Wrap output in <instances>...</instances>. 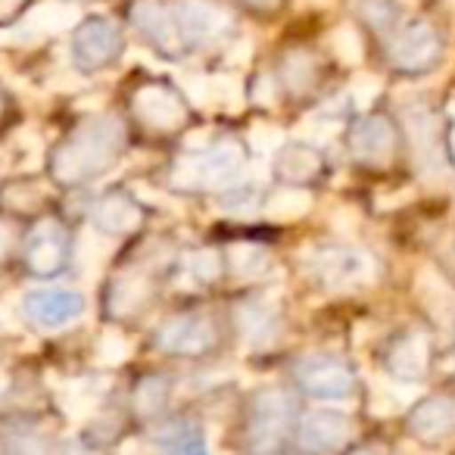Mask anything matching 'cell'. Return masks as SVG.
<instances>
[{
  "instance_id": "cell-2",
  "label": "cell",
  "mask_w": 455,
  "mask_h": 455,
  "mask_svg": "<svg viewBox=\"0 0 455 455\" xmlns=\"http://www.w3.org/2000/svg\"><path fill=\"white\" fill-rule=\"evenodd\" d=\"M243 159H247V150L241 140L221 138L209 147H200V150L181 153L169 169V184L181 194L228 188L243 169Z\"/></svg>"
},
{
  "instance_id": "cell-35",
  "label": "cell",
  "mask_w": 455,
  "mask_h": 455,
  "mask_svg": "<svg viewBox=\"0 0 455 455\" xmlns=\"http://www.w3.org/2000/svg\"><path fill=\"white\" fill-rule=\"evenodd\" d=\"M247 4H253V7H262V10H268V7H275L278 0H247Z\"/></svg>"
},
{
  "instance_id": "cell-21",
  "label": "cell",
  "mask_w": 455,
  "mask_h": 455,
  "mask_svg": "<svg viewBox=\"0 0 455 455\" xmlns=\"http://www.w3.org/2000/svg\"><path fill=\"white\" fill-rule=\"evenodd\" d=\"M153 443H156L163 452H188V455L206 452L203 427L196 421H190V418H175V421L163 424V427L153 434Z\"/></svg>"
},
{
  "instance_id": "cell-14",
  "label": "cell",
  "mask_w": 455,
  "mask_h": 455,
  "mask_svg": "<svg viewBox=\"0 0 455 455\" xmlns=\"http://www.w3.org/2000/svg\"><path fill=\"white\" fill-rule=\"evenodd\" d=\"M349 150L365 165H387L396 150V132L387 116H365L349 132Z\"/></svg>"
},
{
  "instance_id": "cell-17",
  "label": "cell",
  "mask_w": 455,
  "mask_h": 455,
  "mask_svg": "<svg viewBox=\"0 0 455 455\" xmlns=\"http://www.w3.org/2000/svg\"><path fill=\"white\" fill-rule=\"evenodd\" d=\"M22 306L38 328H63L84 312V297L72 291H35Z\"/></svg>"
},
{
  "instance_id": "cell-8",
  "label": "cell",
  "mask_w": 455,
  "mask_h": 455,
  "mask_svg": "<svg viewBox=\"0 0 455 455\" xmlns=\"http://www.w3.org/2000/svg\"><path fill=\"white\" fill-rule=\"evenodd\" d=\"M132 109L140 125L156 134L178 132L188 122V103L178 97V91H172L169 84H159V82L140 84L132 97Z\"/></svg>"
},
{
  "instance_id": "cell-7",
  "label": "cell",
  "mask_w": 455,
  "mask_h": 455,
  "mask_svg": "<svg viewBox=\"0 0 455 455\" xmlns=\"http://www.w3.org/2000/svg\"><path fill=\"white\" fill-rule=\"evenodd\" d=\"M122 51V28L107 16L84 20L72 35V60L82 72H97L109 66Z\"/></svg>"
},
{
  "instance_id": "cell-13",
  "label": "cell",
  "mask_w": 455,
  "mask_h": 455,
  "mask_svg": "<svg viewBox=\"0 0 455 455\" xmlns=\"http://www.w3.org/2000/svg\"><path fill=\"white\" fill-rule=\"evenodd\" d=\"M384 362L393 380H399V384H418V380H424L427 365H430L427 337H424L421 331H403V334L393 337V343L387 347Z\"/></svg>"
},
{
  "instance_id": "cell-32",
  "label": "cell",
  "mask_w": 455,
  "mask_h": 455,
  "mask_svg": "<svg viewBox=\"0 0 455 455\" xmlns=\"http://www.w3.org/2000/svg\"><path fill=\"white\" fill-rule=\"evenodd\" d=\"M97 353L103 355V362H107V365H119V362H125V355H128V343L122 340V337H116V334H107V337H100V347H97Z\"/></svg>"
},
{
  "instance_id": "cell-16",
  "label": "cell",
  "mask_w": 455,
  "mask_h": 455,
  "mask_svg": "<svg viewBox=\"0 0 455 455\" xmlns=\"http://www.w3.org/2000/svg\"><path fill=\"white\" fill-rule=\"evenodd\" d=\"M140 221H144V209H140V203L134 200L132 194H125V190H109L94 206V228L100 235H109V237L134 235L140 228Z\"/></svg>"
},
{
  "instance_id": "cell-15",
  "label": "cell",
  "mask_w": 455,
  "mask_h": 455,
  "mask_svg": "<svg viewBox=\"0 0 455 455\" xmlns=\"http://www.w3.org/2000/svg\"><path fill=\"white\" fill-rule=\"evenodd\" d=\"M353 436V421L340 411H312L297 430V443L306 452H334Z\"/></svg>"
},
{
  "instance_id": "cell-6",
  "label": "cell",
  "mask_w": 455,
  "mask_h": 455,
  "mask_svg": "<svg viewBox=\"0 0 455 455\" xmlns=\"http://www.w3.org/2000/svg\"><path fill=\"white\" fill-rule=\"evenodd\" d=\"M175 20L188 47H212L235 28V16L215 0H175Z\"/></svg>"
},
{
  "instance_id": "cell-5",
  "label": "cell",
  "mask_w": 455,
  "mask_h": 455,
  "mask_svg": "<svg viewBox=\"0 0 455 455\" xmlns=\"http://www.w3.org/2000/svg\"><path fill=\"white\" fill-rule=\"evenodd\" d=\"M440 51L443 44H440V35L434 32V26L424 20H415L393 35L390 47H387V57H390L393 69L418 76V72L434 69L436 60H440Z\"/></svg>"
},
{
  "instance_id": "cell-29",
  "label": "cell",
  "mask_w": 455,
  "mask_h": 455,
  "mask_svg": "<svg viewBox=\"0 0 455 455\" xmlns=\"http://www.w3.org/2000/svg\"><path fill=\"white\" fill-rule=\"evenodd\" d=\"M259 203V190L253 184H228V190L219 196V206L228 209V212H250V209Z\"/></svg>"
},
{
  "instance_id": "cell-22",
  "label": "cell",
  "mask_w": 455,
  "mask_h": 455,
  "mask_svg": "<svg viewBox=\"0 0 455 455\" xmlns=\"http://www.w3.org/2000/svg\"><path fill=\"white\" fill-rule=\"evenodd\" d=\"M237 328L250 347H266L278 334V312L268 303H243L237 309Z\"/></svg>"
},
{
  "instance_id": "cell-24",
  "label": "cell",
  "mask_w": 455,
  "mask_h": 455,
  "mask_svg": "<svg viewBox=\"0 0 455 455\" xmlns=\"http://www.w3.org/2000/svg\"><path fill=\"white\" fill-rule=\"evenodd\" d=\"M225 266L241 281L259 278L268 268V250L259 247V243H231L225 250Z\"/></svg>"
},
{
  "instance_id": "cell-9",
  "label": "cell",
  "mask_w": 455,
  "mask_h": 455,
  "mask_svg": "<svg viewBox=\"0 0 455 455\" xmlns=\"http://www.w3.org/2000/svg\"><path fill=\"white\" fill-rule=\"evenodd\" d=\"M299 390L315 399H347L355 390V374L337 355H309L293 368Z\"/></svg>"
},
{
  "instance_id": "cell-23",
  "label": "cell",
  "mask_w": 455,
  "mask_h": 455,
  "mask_svg": "<svg viewBox=\"0 0 455 455\" xmlns=\"http://www.w3.org/2000/svg\"><path fill=\"white\" fill-rule=\"evenodd\" d=\"M147 297H150V278L147 275H125V278L113 281L107 303L113 315H132L134 309L144 306Z\"/></svg>"
},
{
  "instance_id": "cell-3",
  "label": "cell",
  "mask_w": 455,
  "mask_h": 455,
  "mask_svg": "<svg viewBox=\"0 0 455 455\" xmlns=\"http://www.w3.org/2000/svg\"><path fill=\"white\" fill-rule=\"evenodd\" d=\"M306 272L322 291L343 293V291H359V287L371 284L378 266L374 259L359 247H347V243H324L315 247L306 256Z\"/></svg>"
},
{
  "instance_id": "cell-1",
  "label": "cell",
  "mask_w": 455,
  "mask_h": 455,
  "mask_svg": "<svg viewBox=\"0 0 455 455\" xmlns=\"http://www.w3.org/2000/svg\"><path fill=\"white\" fill-rule=\"evenodd\" d=\"M125 150V125L116 116H88L76 132L53 150L51 178L66 188H76L103 175Z\"/></svg>"
},
{
  "instance_id": "cell-36",
  "label": "cell",
  "mask_w": 455,
  "mask_h": 455,
  "mask_svg": "<svg viewBox=\"0 0 455 455\" xmlns=\"http://www.w3.org/2000/svg\"><path fill=\"white\" fill-rule=\"evenodd\" d=\"M0 113H4V97H0Z\"/></svg>"
},
{
  "instance_id": "cell-34",
  "label": "cell",
  "mask_w": 455,
  "mask_h": 455,
  "mask_svg": "<svg viewBox=\"0 0 455 455\" xmlns=\"http://www.w3.org/2000/svg\"><path fill=\"white\" fill-rule=\"evenodd\" d=\"M7 250H10V231H7V225H0V259H4Z\"/></svg>"
},
{
  "instance_id": "cell-4",
  "label": "cell",
  "mask_w": 455,
  "mask_h": 455,
  "mask_svg": "<svg viewBox=\"0 0 455 455\" xmlns=\"http://www.w3.org/2000/svg\"><path fill=\"white\" fill-rule=\"evenodd\" d=\"M297 405L284 390H262L250 405V440L253 452H278L293 430Z\"/></svg>"
},
{
  "instance_id": "cell-11",
  "label": "cell",
  "mask_w": 455,
  "mask_h": 455,
  "mask_svg": "<svg viewBox=\"0 0 455 455\" xmlns=\"http://www.w3.org/2000/svg\"><path fill=\"white\" fill-rule=\"evenodd\" d=\"M219 343V331H215L212 318L203 312H190V315H178L159 328L156 347L169 355H206Z\"/></svg>"
},
{
  "instance_id": "cell-28",
  "label": "cell",
  "mask_w": 455,
  "mask_h": 455,
  "mask_svg": "<svg viewBox=\"0 0 455 455\" xmlns=\"http://www.w3.org/2000/svg\"><path fill=\"white\" fill-rule=\"evenodd\" d=\"M312 206V196L306 194V190H297L293 184H287L281 194H275L272 200H268V219L275 221H291V219H299V215H306Z\"/></svg>"
},
{
  "instance_id": "cell-18",
  "label": "cell",
  "mask_w": 455,
  "mask_h": 455,
  "mask_svg": "<svg viewBox=\"0 0 455 455\" xmlns=\"http://www.w3.org/2000/svg\"><path fill=\"white\" fill-rule=\"evenodd\" d=\"M409 434L421 443H443L455 434V399L430 396L409 411Z\"/></svg>"
},
{
  "instance_id": "cell-12",
  "label": "cell",
  "mask_w": 455,
  "mask_h": 455,
  "mask_svg": "<svg viewBox=\"0 0 455 455\" xmlns=\"http://www.w3.org/2000/svg\"><path fill=\"white\" fill-rule=\"evenodd\" d=\"M132 22L134 28L140 32V38L159 51L163 57H178L184 51V35L178 28V20H175V10L163 7L156 0H138L132 10Z\"/></svg>"
},
{
  "instance_id": "cell-19",
  "label": "cell",
  "mask_w": 455,
  "mask_h": 455,
  "mask_svg": "<svg viewBox=\"0 0 455 455\" xmlns=\"http://www.w3.org/2000/svg\"><path fill=\"white\" fill-rule=\"evenodd\" d=\"M405 119H409L418 169H421L424 175H440V172L446 169V147H443V134H440V128H436L434 116L424 113V109H415V113H409Z\"/></svg>"
},
{
  "instance_id": "cell-20",
  "label": "cell",
  "mask_w": 455,
  "mask_h": 455,
  "mask_svg": "<svg viewBox=\"0 0 455 455\" xmlns=\"http://www.w3.org/2000/svg\"><path fill=\"white\" fill-rule=\"evenodd\" d=\"M324 172V156L322 150L309 144H291L278 153L275 159V175L278 181L293 184V188H303V184L315 181L318 175Z\"/></svg>"
},
{
  "instance_id": "cell-25",
  "label": "cell",
  "mask_w": 455,
  "mask_h": 455,
  "mask_svg": "<svg viewBox=\"0 0 455 455\" xmlns=\"http://www.w3.org/2000/svg\"><path fill=\"white\" fill-rule=\"evenodd\" d=\"M221 268H225V256L219 250H196L188 253L181 262V272L194 281V287H209L221 278Z\"/></svg>"
},
{
  "instance_id": "cell-33",
  "label": "cell",
  "mask_w": 455,
  "mask_h": 455,
  "mask_svg": "<svg viewBox=\"0 0 455 455\" xmlns=\"http://www.w3.org/2000/svg\"><path fill=\"white\" fill-rule=\"evenodd\" d=\"M16 7H20V0H0V22L7 20V16H13Z\"/></svg>"
},
{
  "instance_id": "cell-30",
  "label": "cell",
  "mask_w": 455,
  "mask_h": 455,
  "mask_svg": "<svg viewBox=\"0 0 455 455\" xmlns=\"http://www.w3.org/2000/svg\"><path fill=\"white\" fill-rule=\"evenodd\" d=\"M359 10L374 28H390L393 20H396L393 0H359Z\"/></svg>"
},
{
  "instance_id": "cell-26",
  "label": "cell",
  "mask_w": 455,
  "mask_h": 455,
  "mask_svg": "<svg viewBox=\"0 0 455 455\" xmlns=\"http://www.w3.org/2000/svg\"><path fill=\"white\" fill-rule=\"evenodd\" d=\"M281 76H284V84L293 91V94H306V91H309L312 84H315V78H318L315 57H312V53H306V51L287 53Z\"/></svg>"
},
{
  "instance_id": "cell-10",
  "label": "cell",
  "mask_w": 455,
  "mask_h": 455,
  "mask_svg": "<svg viewBox=\"0 0 455 455\" xmlns=\"http://www.w3.org/2000/svg\"><path fill=\"white\" fill-rule=\"evenodd\" d=\"M22 259H26L28 272L38 278H51V275L63 272L69 262V231L63 228V221L44 219L41 225H35L26 250H22Z\"/></svg>"
},
{
  "instance_id": "cell-27",
  "label": "cell",
  "mask_w": 455,
  "mask_h": 455,
  "mask_svg": "<svg viewBox=\"0 0 455 455\" xmlns=\"http://www.w3.org/2000/svg\"><path fill=\"white\" fill-rule=\"evenodd\" d=\"M169 393H172V387L165 378H144L134 387V409H138V415H144V418L159 415V411L169 405Z\"/></svg>"
},
{
  "instance_id": "cell-31",
  "label": "cell",
  "mask_w": 455,
  "mask_h": 455,
  "mask_svg": "<svg viewBox=\"0 0 455 455\" xmlns=\"http://www.w3.org/2000/svg\"><path fill=\"white\" fill-rule=\"evenodd\" d=\"M331 44H334V51H337V57H340V60L355 63V60L362 57V41H359V35H355L353 28H337L334 38H331Z\"/></svg>"
}]
</instances>
